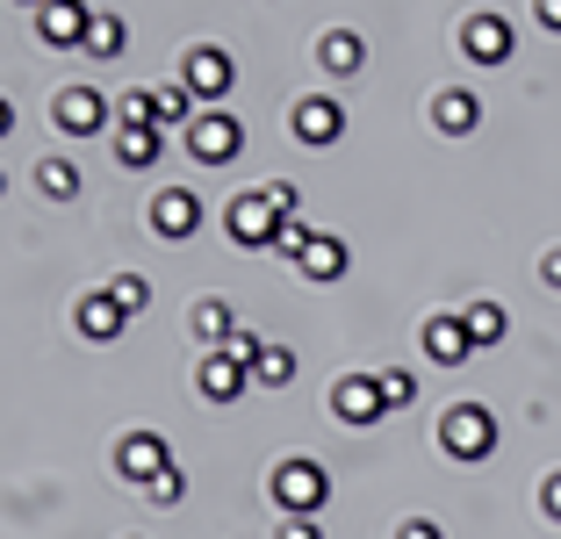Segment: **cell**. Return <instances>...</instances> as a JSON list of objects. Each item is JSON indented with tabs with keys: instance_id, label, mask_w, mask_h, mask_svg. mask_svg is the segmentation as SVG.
Segmentation results:
<instances>
[{
	"instance_id": "4dcf8cb0",
	"label": "cell",
	"mask_w": 561,
	"mask_h": 539,
	"mask_svg": "<svg viewBox=\"0 0 561 539\" xmlns=\"http://www.w3.org/2000/svg\"><path fill=\"white\" fill-rule=\"evenodd\" d=\"M260 195H266V202H274V209H280V216H302V187H296V180H266Z\"/></svg>"
},
{
	"instance_id": "e575fe53",
	"label": "cell",
	"mask_w": 561,
	"mask_h": 539,
	"mask_svg": "<svg viewBox=\"0 0 561 539\" xmlns=\"http://www.w3.org/2000/svg\"><path fill=\"white\" fill-rule=\"evenodd\" d=\"M280 539H324V525L317 518H280Z\"/></svg>"
},
{
	"instance_id": "e0dca14e",
	"label": "cell",
	"mask_w": 561,
	"mask_h": 539,
	"mask_svg": "<svg viewBox=\"0 0 561 539\" xmlns=\"http://www.w3.org/2000/svg\"><path fill=\"white\" fill-rule=\"evenodd\" d=\"M195 389H202V403H216V410H224V403H238V395L252 389V375L238 367L231 353H202V367H195Z\"/></svg>"
},
{
	"instance_id": "83f0119b",
	"label": "cell",
	"mask_w": 561,
	"mask_h": 539,
	"mask_svg": "<svg viewBox=\"0 0 561 539\" xmlns=\"http://www.w3.org/2000/svg\"><path fill=\"white\" fill-rule=\"evenodd\" d=\"M151 511H173V504H181V496H187V468H181V460H173V468H165L159 474V482H151Z\"/></svg>"
},
{
	"instance_id": "f1b7e54d",
	"label": "cell",
	"mask_w": 561,
	"mask_h": 539,
	"mask_svg": "<svg viewBox=\"0 0 561 539\" xmlns=\"http://www.w3.org/2000/svg\"><path fill=\"white\" fill-rule=\"evenodd\" d=\"M260 345H266V339H260V331H245V324H238V331H231V339L216 345V353H231V359H238V367H245V375H252V359H260Z\"/></svg>"
},
{
	"instance_id": "1f68e13d",
	"label": "cell",
	"mask_w": 561,
	"mask_h": 539,
	"mask_svg": "<svg viewBox=\"0 0 561 539\" xmlns=\"http://www.w3.org/2000/svg\"><path fill=\"white\" fill-rule=\"evenodd\" d=\"M540 518H547V525H561V468L540 482Z\"/></svg>"
},
{
	"instance_id": "ba28073f",
	"label": "cell",
	"mask_w": 561,
	"mask_h": 539,
	"mask_svg": "<svg viewBox=\"0 0 561 539\" xmlns=\"http://www.w3.org/2000/svg\"><path fill=\"white\" fill-rule=\"evenodd\" d=\"M165 468H173V446H165L159 432H123L116 439V474L130 482V490H151Z\"/></svg>"
},
{
	"instance_id": "277c9868",
	"label": "cell",
	"mask_w": 561,
	"mask_h": 539,
	"mask_svg": "<svg viewBox=\"0 0 561 539\" xmlns=\"http://www.w3.org/2000/svg\"><path fill=\"white\" fill-rule=\"evenodd\" d=\"M238 151H245V123H238L224 101L202 108L195 123H187V159H195V165H231Z\"/></svg>"
},
{
	"instance_id": "8992f818",
	"label": "cell",
	"mask_w": 561,
	"mask_h": 539,
	"mask_svg": "<svg viewBox=\"0 0 561 539\" xmlns=\"http://www.w3.org/2000/svg\"><path fill=\"white\" fill-rule=\"evenodd\" d=\"M468 58V66H512V50H518V30L496 8H476V15L461 22V44H454Z\"/></svg>"
},
{
	"instance_id": "4fadbf2b",
	"label": "cell",
	"mask_w": 561,
	"mask_h": 539,
	"mask_svg": "<svg viewBox=\"0 0 561 539\" xmlns=\"http://www.w3.org/2000/svg\"><path fill=\"white\" fill-rule=\"evenodd\" d=\"M87 30H94V8L87 0H44L36 8V44H50V50H80Z\"/></svg>"
},
{
	"instance_id": "7a4b0ae2",
	"label": "cell",
	"mask_w": 561,
	"mask_h": 539,
	"mask_svg": "<svg viewBox=\"0 0 561 539\" xmlns=\"http://www.w3.org/2000/svg\"><path fill=\"white\" fill-rule=\"evenodd\" d=\"M439 446H446V460L482 468L496 454V410L490 403H446L439 410Z\"/></svg>"
},
{
	"instance_id": "6da1fadb",
	"label": "cell",
	"mask_w": 561,
	"mask_h": 539,
	"mask_svg": "<svg viewBox=\"0 0 561 539\" xmlns=\"http://www.w3.org/2000/svg\"><path fill=\"white\" fill-rule=\"evenodd\" d=\"M266 496L280 504V518H317V511L331 504V468L310 454H288L274 460V474H266Z\"/></svg>"
},
{
	"instance_id": "d4e9b609",
	"label": "cell",
	"mask_w": 561,
	"mask_h": 539,
	"mask_svg": "<svg viewBox=\"0 0 561 539\" xmlns=\"http://www.w3.org/2000/svg\"><path fill=\"white\" fill-rule=\"evenodd\" d=\"M123 44H130V22H123V15H94V30H87V58H116V50Z\"/></svg>"
},
{
	"instance_id": "7402d4cb",
	"label": "cell",
	"mask_w": 561,
	"mask_h": 539,
	"mask_svg": "<svg viewBox=\"0 0 561 539\" xmlns=\"http://www.w3.org/2000/svg\"><path fill=\"white\" fill-rule=\"evenodd\" d=\"M187 331H195V345H209V353H216V345H224V339L238 331V310L209 295V302H195V317H187Z\"/></svg>"
},
{
	"instance_id": "5b68a950",
	"label": "cell",
	"mask_w": 561,
	"mask_h": 539,
	"mask_svg": "<svg viewBox=\"0 0 561 539\" xmlns=\"http://www.w3.org/2000/svg\"><path fill=\"white\" fill-rule=\"evenodd\" d=\"M231 80H238V66H231L224 44H187L181 50V87L202 101V108H216V101L231 94Z\"/></svg>"
},
{
	"instance_id": "f35d334b",
	"label": "cell",
	"mask_w": 561,
	"mask_h": 539,
	"mask_svg": "<svg viewBox=\"0 0 561 539\" xmlns=\"http://www.w3.org/2000/svg\"><path fill=\"white\" fill-rule=\"evenodd\" d=\"M30 8H44V0H30Z\"/></svg>"
},
{
	"instance_id": "74e56055",
	"label": "cell",
	"mask_w": 561,
	"mask_h": 539,
	"mask_svg": "<svg viewBox=\"0 0 561 539\" xmlns=\"http://www.w3.org/2000/svg\"><path fill=\"white\" fill-rule=\"evenodd\" d=\"M0 187H8V173H0Z\"/></svg>"
},
{
	"instance_id": "9c48e42d",
	"label": "cell",
	"mask_w": 561,
	"mask_h": 539,
	"mask_svg": "<svg viewBox=\"0 0 561 539\" xmlns=\"http://www.w3.org/2000/svg\"><path fill=\"white\" fill-rule=\"evenodd\" d=\"M108 115H116V101L101 94V87H66V94L50 101V123H58L66 137H101Z\"/></svg>"
},
{
	"instance_id": "9a60e30c",
	"label": "cell",
	"mask_w": 561,
	"mask_h": 539,
	"mask_svg": "<svg viewBox=\"0 0 561 539\" xmlns=\"http://www.w3.org/2000/svg\"><path fill=\"white\" fill-rule=\"evenodd\" d=\"M432 130L439 137H476L482 130V94L476 87H439V94H432Z\"/></svg>"
},
{
	"instance_id": "603a6c76",
	"label": "cell",
	"mask_w": 561,
	"mask_h": 539,
	"mask_svg": "<svg viewBox=\"0 0 561 539\" xmlns=\"http://www.w3.org/2000/svg\"><path fill=\"white\" fill-rule=\"evenodd\" d=\"M296 381V353L288 345H260V359H252V389H288Z\"/></svg>"
},
{
	"instance_id": "ac0fdd59",
	"label": "cell",
	"mask_w": 561,
	"mask_h": 539,
	"mask_svg": "<svg viewBox=\"0 0 561 539\" xmlns=\"http://www.w3.org/2000/svg\"><path fill=\"white\" fill-rule=\"evenodd\" d=\"M159 151H165V130H159V123H116V165H123V173L159 165Z\"/></svg>"
},
{
	"instance_id": "ffe728a7",
	"label": "cell",
	"mask_w": 561,
	"mask_h": 539,
	"mask_svg": "<svg viewBox=\"0 0 561 539\" xmlns=\"http://www.w3.org/2000/svg\"><path fill=\"white\" fill-rule=\"evenodd\" d=\"M461 324H468V339H476V353H490V345H504L512 317H504V302H496V295H476V302L461 310Z\"/></svg>"
},
{
	"instance_id": "cb8c5ba5",
	"label": "cell",
	"mask_w": 561,
	"mask_h": 539,
	"mask_svg": "<svg viewBox=\"0 0 561 539\" xmlns=\"http://www.w3.org/2000/svg\"><path fill=\"white\" fill-rule=\"evenodd\" d=\"M36 187H44V202H80V165L72 159H44L36 165Z\"/></svg>"
},
{
	"instance_id": "52a82bcc",
	"label": "cell",
	"mask_w": 561,
	"mask_h": 539,
	"mask_svg": "<svg viewBox=\"0 0 561 539\" xmlns=\"http://www.w3.org/2000/svg\"><path fill=\"white\" fill-rule=\"evenodd\" d=\"M288 137H296V145H310V151L339 145V137H346V101H331V94H302L296 108H288Z\"/></svg>"
},
{
	"instance_id": "7c38bea8",
	"label": "cell",
	"mask_w": 561,
	"mask_h": 539,
	"mask_svg": "<svg viewBox=\"0 0 561 539\" xmlns=\"http://www.w3.org/2000/svg\"><path fill=\"white\" fill-rule=\"evenodd\" d=\"M417 345H425V359H432V367H468V359H476V339H468L461 310L425 317V324H417Z\"/></svg>"
},
{
	"instance_id": "4316f807",
	"label": "cell",
	"mask_w": 561,
	"mask_h": 539,
	"mask_svg": "<svg viewBox=\"0 0 561 539\" xmlns=\"http://www.w3.org/2000/svg\"><path fill=\"white\" fill-rule=\"evenodd\" d=\"M108 295H116L130 317H145V310H151V280H145V274H116V280H108Z\"/></svg>"
},
{
	"instance_id": "3957f363",
	"label": "cell",
	"mask_w": 561,
	"mask_h": 539,
	"mask_svg": "<svg viewBox=\"0 0 561 539\" xmlns=\"http://www.w3.org/2000/svg\"><path fill=\"white\" fill-rule=\"evenodd\" d=\"M280 223H288V216H280L266 195H231V202H224V238H231L238 252H274Z\"/></svg>"
},
{
	"instance_id": "484cf974",
	"label": "cell",
	"mask_w": 561,
	"mask_h": 539,
	"mask_svg": "<svg viewBox=\"0 0 561 539\" xmlns=\"http://www.w3.org/2000/svg\"><path fill=\"white\" fill-rule=\"evenodd\" d=\"M381 403H389V410H411L417 403V375H411V367H381Z\"/></svg>"
},
{
	"instance_id": "836d02e7",
	"label": "cell",
	"mask_w": 561,
	"mask_h": 539,
	"mask_svg": "<svg viewBox=\"0 0 561 539\" xmlns=\"http://www.w3.org/2000/svg\"><path fill=\"white\" fill-rule=\"evenodd\" d=\"M533 22H540L547 36H561V0H533Z\"/></svg>"
},
{
	"instance_id": "d6986e66",
	"label": "cell",
	"mask_w": 561,
	"mask_h": 539,
	"mask_svg": "<svg viewBox=\"0 0 561 539\" xmlns=\"http://www.w3.org/2000/svg\"><path fill=\"white\" fill-rule=\"evenodd\" d=\"M317 66H324L331 80H353V72L367 66V44H360V30H324V36H317Z\"/></svg>"
},
{
	"instance_id": "30bf717a",
	"label": "cell",
	"mask_w": 561,
	"mask_h": 539,
	"mask_svg": "<svg viewBox=\"0 0 561 539\" xmlns=\"http://www.w3.org/2000/svg\"><path fill=\"white\" fill-rule=\"evenodd\" d=\"M331 417H339V425H353V432L381 425V417H389V403H381V381H375V375H339V381H331Z\"/></svg>"
},
{
	"instance_id": "d6a6232c",
	"label": "cell",
	"mask_w": 561,
	"mask_h": 539,
	"mask_svg": "<svg viewBox=\"0 0 561 539\" xmlns=\"http://www.w3.org/2000/svg\"><path fill=\"white\" fill-rule=\"evenodd\" d=\"M397 539H446V525H439V518H403Z\"/></svg>"
},
{
	"instance_id": "8d00e7d4",
	"label": "cell",
	"mask_w": 561,
	"mask_h": 539,
	"mask_svg": "<svg viewBox=\"0 0 561 539\" xmlns=\"http://www.w3.org/2000/svg\"><path fill=\"white\" fill-rule=\"evenodd\" d=\"M0 137H15V101L0 94Z\"/></svg>"
},
{
	"instance_id": "44dd1931",
	"label": "cell",
	"mask_w": 561,
	"mask_h": 539,
	"mask_svg": "<svg viewBox=\"0 0 561 539\" xmlns=\"http://www.w3.org/2000/svg\"><path fill=\"white\" fill-rule=\"evenodd\" d=\"M195 115H202V101L187 94L181 80H173V87H151V123H159V130H187Z\"/></svg>"
},
{
	"instance_id": "2e32d148",
	"label": "cell",
	"mask_w": 561,
	"mask_h": 539,
	"mask_svg": "<svg viewBox=\"0 0 561 539\" xmlns=\"http://www.w3.org/2000/svg\"><path fill=\"white\" fill-rule=\"evenodd\" d=\"M296 266H302V280L331 288V280H346L353 252H346V238H331V230H310V238H302V252H296Z\"/></svg>"
},
{
	"instance_id": "f546056e",
	"label": "cell",
	"mask_w": 561,
	"mask_h": 539,
	"mask_svg": "<svg viewBox=\"0 0 561 539\" xmlns=\"http://www.w3.org/2000/svg\"><path fill=\"white\" fill-rule=\"evenodd\" d=\"M116 123H151V87H130V94H116Z\"/></svg>"
},
{
	"instance_id": "8fae6325",
	"label": "cell",
	"mask_w": 561,
	"mask_h": 539,
	"mask_svg": "<svg viewBox=\"0 0 561 539\" xmlns=\"http://www.w3.org/2000/svg\"><path fill=\"white\" fill-rule=\"evenodd\" d=\"M195 230H202V195L195 187H159V195H151V238L187 245Z\"/></svg>"
},
{
	"instance_id": "5bb4252c",
	"label": "cell",
	"mask_w": 561,
	"mask_h": 539,
	"mask_svg": "<svg viewBox=\"0 0 561 539\" xmlns=\"http://www.w3.org/2000/svg\"><path fill=\"white\" fill-rule=\"evenodd\" d=\"M72 331H80L87 345H116L123 331H130V310H123L108 288H94V295H80V302H72Z\"/></svg>"
},
{
	"instance_id": "d590c367",
	"label": "cell",
	"mask_w": 561,
	"mask_h": 539,
	"mask_svg": "<svg viewBox=\"0 0 561 539\" xmlns=\"http://www.w3.org/2000/svg\"><path fill=\"white\" fill-rule=\"evenodd\" d=\"M540 288H554V295H561V245L540 260Z\"/></svg>"
}]
</instances>
